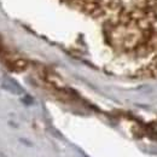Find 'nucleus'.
Wrapping results in <instances>:
<instances>
[{"instance_id":"f03ea898","label":"nucleus","mask_w":157,"mask_h":157,"mask_svg":"<svg viewBox=\"0 0 157 157\" xmlns=\"http://www.w3.org/2000/svg\"><path fill=\"white\" fill-rule=\"evenodd\" d=\"M0 157H7V156H5L4 154H0Z\"/></svg>"},{"instance_id":"f257e3e1","label":"nucleus","mask_w":157,"mask_h":157,"mask_svg":"<svg viewBox=\"0 0 157 157\" xmlns=\"http://www.w3.org/2000/svg\"><path fill=\"white\" fill-rule=\"evenodd\" d=\"M1 87H2L4 90L9 91L10 93H13V94H22V93L24 92V91H23V88L21 87L20 85H18L15 80H12V78H4Z\"/></svg>"}]
</instances>
